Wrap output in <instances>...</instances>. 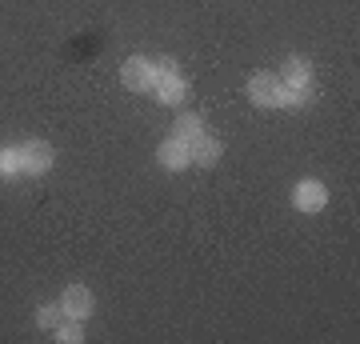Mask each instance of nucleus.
Listing matches in <instances>:
<instances>
[{
  "label": "nucleus",
  "instance_id": "6e6552de",
  "mask_svg": "<svg viewBox=\"0 0 360 344\" xmlns=\"http://www.w3.org/2000/svg\"><path fill=\"white\" fill-rule=\"evenodd\" d=\"M188 156H193V168H212L220 156H224V141H220V136H212V132L205 128V132L188 144Z\"/></svg>",
  "mask_w": 360,
  "mask_h": 344
},
{
  "label": "nucleus",
  "instance_id": "1a4fd4ad",
  "mask_svg": "<svg viewBox=\"0 0 360 344\" xmlns=\"http://www.w3.org/2000/svg\"><path fill=\"white\" fill-rule=\"evenodd\" d=\"M156 160H160V168H168V172H184V168H193L188 144L176 141V136H165V141H160V148H156Z\"/></svg>",
  "mask_w": 360,
  "mask_h": 344
},
{
  "label": "nucleus",
  "instance_id": "f03ea898",
  "mask_svg": "<svg viewBox=\"0 0 360 344\" xmlns=\"http://www.w3.org/2000/svg\"><path fill=\"white\" fill-rule=\"evenodd\" d=\"M188 92H193V84H188V77L180 72V64L172 60V56H160V60H156V89H153V96L160 104H168V108H180V104L188 101Z\"/></svg>",
  "mask_w": 360,
  "mask_h": 344
},
{
  "label": "nucleus",
  "instance_id": "39448f33",
  "mask_svg": "<svg viewBox=\"0 0 360 344\" xmlns=\"http://www.w3.org/2000/svg\"><path fill=\"white\" fill-rule=\"evenodd\" d=\"M56 305L65 308V320H89L96 312V300H92V293L84 284H68L65 293L56 296Z\"/></svg>",
  "mask_w": 360,
  "mask_h": 344
},
{
  "label": "nucleus",
  "instance_id": "9b49d317",
  "mask_svg": "<svg viewBox=\"0 0 360 344\" xmlns=\"http://www.w3.org/2000/svg\"><path fill=\"white\" fill-rule=\"evenodd\" d=\"M52 336L60 344H80L84 340V320H60V324L52 329Z\"/></svg>",
  "mask_w": 360,
  "mask_h": 344
},
{
  "label": "nucleus",
  "instance_id": "0eeeda50",
  "mask_svg": "<svg viewBox=\"0 0 360 344\" xmlns=\"http://www.w3.org/2000/svg\"><path fill=\"white\" fill-rule=\"evenodd\" d=\"M276 77L284 80V89H312L316 84V68H312L309 56H288Z\"/></svg>",
  "mask_w": 360,
  "mask_h": 344
},
{
  "label": "nucleus",
  "instance_id": "423d86ee",
  "mask_svg": "<svg viewBox=\"0 0 360 344\" xmlns=\"http://www.w3.org/2000/svg\"><path fill=\"white\" fill-rule=\"evenodd\" d=\"M324 204H328V189H324L321 180L309 177V180H300V184L292 189V208L296 212H304V217H316Z\"/></svg>",
  "mask_w": 360,
  "mask_h": 344
},
{
  "label": "nucleus",
  "instance_id": "20e7f679",
  "mask_svg": "<svg viewBox=\"0 0 360 344\" xmlns=\"http://www.w3.org/2000/svg\"><path fill=\"white\" fill-rule=\"evenodd\" d=\"M120 84L129 92H153L156 89V60L148 56H129L120 64Z\"/></svg>",
  "mask_w": 360,
  "mask_h": 344
},
{
  "label": "nucleus",
  "instance_id": "f8f14e48",
  "mask_svg": "<svg viewBox=\"0 0 360 344\" xmlns=\"http://www.w3.org/2000/svg\"><path fill=\"white\" fill-rule=\"evenodd\" d=\"M60 320H65V308L56 305V300H49V305H40V308H37V324H40L44 332H52L56 324H60Z\"/></svg>",
  "mask_w": 360,
  "mask_h": 344
},
{
  "label": "nucleus",
  "instance_id": "9d476101",
  "mask_svg": "<svg viewBox=\"0 0 360 344\" xmlns=\"http://www.w3.org/2000/svg\"><path fill=\"white\" fill-rule=\"evenodd\" d=\"M200 132H205V116L200 113H180L176 120H172V136L184 141V144H193Z\"/></svg>",
  "mask_w": 360,
  "mask_h": 344
},
{
  "label": "nucleus",
  "instance_id": "7ed1b4c3",
  "mask_svg": "<svg viewBox=\"0 0 360 344\" xmlns=\"http://www.w3.org/2000/svg\"><path fill=\"white\" fill-rule=\"evenodd\" d=\"M248 101L257 104V108H284V80L276 72H252L248 77Z\"/></svg>",
  "mask_w": 360,
  "mask_h": 344
},
{
  "label": "nucleus",
  "instance_id": "f257e3e1",
  "mask_svg": "<svg viewBox=\"0 0 360 344\" xmlns=\"http://www.w3.org/2000/svg\"><path fill=\"white\" fill-rule=\"evenodd\" d=\"M56 160L49 141H16L0 148V180H37Z\"/></svg>",
  "mask_w": 360,
  "mask_h": 344
}]
</instances>
